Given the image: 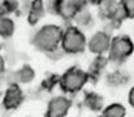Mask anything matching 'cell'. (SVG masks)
Segmentation results:
<instances>
[{
	"mask_svg": "<svg viewBox=\"0 0 134 117\" xmlns=\"http://www.w3.org/2000/svg\"><path fill=\"white\" fill-rule=\"evenodd\" d=\"M45 13V7H44V0H32L31 5H30V10H29V16H27V21L29 23L34 26L36 25L41 17Z\"/></svg>",
	"mask_w": 134,
	"mask_h": 117,
	"instance_id": "9c48e42d",
	"label": "cell"
},
{
	"mask_svg": "<svg viewBox=\"0 0 134 117\" xmlns=\"http://www.w3.org/2000/svg\"><path fill=\"white\" fill-rule=\"evenodd\" d=\"M128 103L130 104V107L134 109V86H132L130 90H129V94H128Z\"/></svg>",
	"mask_w": 134,
	"mask_h": 117,
	"instance_id": "d6986e66",
	"label": "cell"
},
{
	"mask_svg": "<svg viewBox=\"0 0 134 117\" xmlns=\"http://www.w3.org/2000/svg\"><path fill=\"white\" fill-rule=\"evenodd\" d=\"M61 46L67 54H79L88 48V40L79 27L68 26L66 30H63Z\"/></svg>",
	"mask_w": 134,
	"mask_h": 117,
	"instance_id": "3957f363",
	"label": "cell"
},
{
	"mask_svg": "<svg viewBox=\"0 0 134 117\" xmlns=\"http://www.w3.org/2000/svg\"><path fill=\"white\" fill-rule=\"evenodd\" d=\"M5 72V61H4V58L0 55V75H3Z\"/></svg>",
	"mask_w": 134,
	"mask_h": 117,
	"instance_id": "ffe728a7",
	"label": "cell"
},
{
	"mask_svg": "<svg viewBox=\"0 0 134 117\" xmlns=\"http://www.w3.org/2000/svg\"><path fill=\"white\" fill-rule=\"evenodd\" d=\"M63 28L57 25H45L39 28L32 37V44L43 53H55L62 41Z\"/></svg>",
	"mask_w": 134,
	"mask_h": 117,
	"instance_id": "6da1fadb",
	"label": "cell"
},
{
	"mask_svg": "<svg viewBox=\"0 0 134 117\" xmlns=\"http://www.w3.org/2000/svg\"><path fill=\"white\" fill-rule=\"evenodd\" d=\"M84 104L86 108H89L90 111H94V112H99L104 108L103 107V98L98 95L97 93H92V91L85 94Z\"/></svg>",
	"mask_w": 134,
	"mask_h": 117,
	"instance_id": "30bf717a",
	"label": "cell"
},
{
	"mask_svg": "<svg viewBox=\"0 0 134 117\" xmlns=\"http://www.w3.org/2000/svg\"><path fill=\"white\" fill-rule=\"evenodd\" d=\"M134 51V44L132 39L126 35H119L112 37L108 50V59L114 63L125 62Z\"/></svg>",
	"mask_w": 134,
	"mask_h": 117,
	"instance_id": "277c9868",
	"label": "cell"
},
{
	"mask_svg": "<svg viewBox=\"0 0 134 117\" xmlns=\"http://www.w3.org/2000/svg\"><path fill=\"white\" fill-rule=\"evenodd\" d=\"M35 79V71L31 66L29 65H25V66L21 67L19 71H17L16 73V80L18 83L22 84H30Z\"/></svg>",
	"mask_w": 134,
	"mask_h": 117,
	"instance_id": "5bb4252c",
	"label": "cell"
},
{
	"mask_svg": "<svg viewBox=\"0 0 134 117\" xmlns=\"http://www.w3.org/2000/svg\"><path fill=\"white\" fill-rule=\"evenodd\" d=\"M108 57L106 58L104 55H97V58L93 61V63H92V66H90V68H89V75H90V79L92 77H97L98 75H99L100 72L106 68V66H107V63H108Z\"/></svg>",
	"mask_w": 134,
	"mask_h": 117,
	"instance_id": "4fadbf2b",
	"label": "cell"
},
{
	"mask_svg": "<svg viewBox=\"0 0 134 117\" xmlns=\"http://www.w3.org/2000/svg\"><path fill=\"white\" fill-rule=\"evenodd\" d=\"M126 80H128V77L120 71H115V72H111L110 75H107V85H110L112 87L124 85L126 83Z\"/></svg>",
	"mask_w": 134,
	"mask_h": 117,
	"instance_id": "9a60e30c",
	"label": "cell"
},
{
	"mask_svg": "<svg viewBox=\"0 0 134 117\" xmlns=\"http://www.w3.org/2000/svg\"><path fill=\"white\" fill-rule=\"evenodd\" d=\"M85 5V0H55L53 9L65 19H74Z\"/></svg>",
	"mask_w": 134,
	"mask_h": 117,
	"instance_id": "8992f818",
	"label": "cell"
},
{
	"mask_svg": "<svg viewBox=\"0 0 134 117\" xmlns=\"http://www.w3.org/2000/svg\"><path fill=\"white\" fill-rule=\"evenodd\" d=\"M16 30V26H14V22L12 18L4 16L0 18V36L3 39H9L13 36Z\"/></svg>",
	"mask_w": 134,
	"mask_h": 117,
	"instance_id": "7c38bea8",
	"label": "cell"
},
{
	"mask_svg": "<svg viewBox=\"0 0 134 117\" xmlns=\"http://www.w3.org/2000/svg\"><path fill=\"white\" fill-rule=\"evenodd\" d=\"M99 117H102V116H99Z\"/></svg>",
	"mask_w": 134,
	"mask_h": 117,
	"instance_id": "44dd1931",
	"label": "cell"
},
{
	"mask_svg": "<svg viewBox=\"0 0 134 117\" xmlns=\"http://www.w3.org/2000/svg\"><path fill=\"white\" fill-rule=\"evenodd\" d=\"M112 37L106 31H97L88 41V49L96 55H103L108 53Z\"/></svg>",
	"mask_w": 134,
	"mask_h": 117,
	"instance_id": "52a82bcc",
	"label": "cell"
},
{
	"mask_svg": "<svg viewBox=\"0 0 134 117\" xmlns=\"http://www.w3.org/2000/svg\"><path fill=\"white\" fill-rule=\"evenodd\" d=\"M128 18H134V0H120Z\"/></svg>",
	"mask_w": 134,
	"mask_h": 117,
	"instance_id": "e0dca14e",
	"label": "cell"
},
{
	"mask_svg": "<svg viewBox=\"0 0 134 117\" xmlns=\"http://www.w3.org/2000/svg\"><path fill=\"white\" fill-rule=\"evenodd\" d=\"M72 107V100L67 95L53 97L48 103L45 117H66Z\"/></svg>",
	"mask_w": 134,
	"mask_h": 117,
	"instance_id": "5b68a950",
	"label": "cell"
},
{
	"mask_svg": "<svg viewBox=\"0 0 134 117\" xmlns=\"http://www.w3.org/2000/svg\"><path fill=\"white\" fill-rule=\"evenodd\" d=\"M126 108L121 103H112L102 109V117H125Z\"/></svg>",
	"mask_w": 134,
	"mask_h": 117,
	"instance_id": "8fae6325",
	"label": "cell"
},
{
	"mask_svg": "<svg viewBox=\"0 0 134 117\" xmlns=\"http://www.w3.org/2000/svg\"><path fill=\"white\" fill-rule=\"evenodd\" d=\"M1 7L4 8L5 13H12V12H14L17 9L18 3H17V0H4Z\"/></svg>",
	"mask_w": 134,
	"mask_h": 117,
	"instance_id": "ac0fdd59",
	"label": "cell"
},
{
	"mask_svg": "<svg viewBox=\"0 0 134 117\" xmlns=\"http://www.w3.org/2000/svg\"><path fill=\"white\" fill-rule=\"evenodd\" d=\"M25 99L22 89L18 86V84H10L8 89L5 90L4 98H3V107L8 111L17 109Z\"/></svg>",
	"mask_w": 134,
	"mask_h": 117,
	"instance_id": "ba28073f",
	"label": "cell"
},
{
	"mask_svg": "<svg viewBox=\"0 0 134 117\" xmlns=\"http://www.w3.org/2000/svg\"><path fill=\"white\" fill-rule=\"evenodd\" d=\"M90 75L88 71H84L80 67L74 66L65 71L59 77V87L66 94H76L81 91L84 86L89 83Z\"/></svg>",
	"mask_w": 134,
	"mask_h": 117,
	"instance_id": "7a4b0ae2",
	"label": "cell"
},
{
	"mask_svg": "<svg viewBox=\"0 0 134 117\" xmlns=\"http://www.w3.org/2000/svg\"><path fill=\"white\" fill-rule=\"evenodd\" d=\"M74 19L77 23V26H89L92 23V21H93L90 12H88L85 8H83L81 10H79Z\"/></svg>",
	"mask_w": 134,
	"mask_h": 117,
	"instance_id": "2e32d148",
	"label": "cell"
},
{
	"mask_svg": "<svg viewBox=\"0 0 134 117\" xmlns=\"http://www.w3.org/2000/svg\"><path fill=\"white\" fill-rule=\"evenodd\" d=\"M0 48H1V46H0Z\"/></svg>",
	"mask_w": 134,
	"mask_h": 117,
	"instance_id": "7402d4cb",
	"label": "cell"
}]
</instances>
